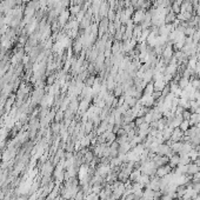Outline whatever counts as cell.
Here are the masks:
<instances>
[{"label":"cell","mask_w":200,"mask_h":200,"mask_svg":"<svg viewBox=\"0 0 200 200\" xmlns=\"http://www.w3.org/2000/svg\"><path fill=\"white\" fill-rule=\"evenodd\" d=\"M70 18H71V13L68 10H65V11H62L60 14H59L58 19H57V21H58L59 26H61V27H64L66 24L70 21Z\"/></svg>","instance_id":"obj_1"},{"label":"cell","mask_w":200,"mask_h":200,"mask_svg":"<svg viewBox=\"0 0 200 200\" xmlns=\"http://www.w3.org/2000/svg\"><path fill=\"white\" fill-rule=\"evenodd\" d=\"M172 171H173V168L167 164V165H165V166L158 167V168H157V172H155V176H159V178H163V176H167V174H170V173H172Z\"/></svg>","instance_id":"obj_2"},{"label":"cell","mask_w":200,"mask_h":200,"mask_svg":"<svg viewBox=\"0 0 200 200\" xmlns=\"http://www.w3.org/2000/svg\"><path fill=\"white\" fill-rule=\"evenodd\" d=\"M145 13H146V11H144V10H137V11H134L132 18H131L133 24H134V25H139V24L144 20Z\"/></svg>","instance_id":"obj_3"},{"label":"cell","mask_w":200,"mask_h":200,"mask_svg":"<svg viewBox=\"0 0 200 200\" xmlns=\"http://www.w3.org/2000/svg\"><path fill=\"white\" fill-rule=\"evenodd\" d=\"M138 129V135H140L141 138H146L147 135H148V133H150V129H151V126H150V124H147V122H144L142 125H140L139 127H137Z\"/></svg>","instance_id":"obj_4"},{"label":"cell","mask_w":200,"mask_h":200,"mask_svg":"<svg viewBox=\"0 0 200 200\" xmlns=\"http://www.w3.org/2000/svg\"><path fill=\"white\" fill-rule=\"evenodd\" d=\"M139 103H140L142 106H145V107L151 108L152 106H154L155 100L153 99L152 95H142V97H141V99L139 100Z\"/></svg>","instance_id":"obj_5"},{"label":"cell","mask_w":200,"mask_h":200,"mask_svg":"<svg viewBox=\"0 0 200 200\" xmlns=\"http://www.w3.org/2000/svg\"><path fill=\"white\" fill-rule=\"evenodd\" d=\"M183 137H184V132L179 129V127H176V129H173V132H172V135H171V139H170V140L172 141V142L181 141Z\"/></svg>","instance_id":"obj_6"},{"label":"cell","mask_w":200,"mask_h":200,"mask_svg":"<svg viewBox=\"0 0 200 200\" xmlns=\"http://www.w3.org/2000/svg\"><path fill=\"white\" fill-rule=\"evenodd\" d=\"M90 107H91V101L87 100V99H81L80 103H79V108L78 110H79V112L81 114H85Z\"/></svg>","instance_id":"obj_7"},{"label":"cell","mask_w":200,"mask_h":200,"mask_svg":"<svg viewBox=\"0 0 200 200\" xmlns=\"http://www.w3.org/2000/svg\"><path fill=\"white\" fill-rule=\"evenodd\" d=\"M171 151V147L164 142V144H160L159 146H158V151H157V154H159V155H167V153Z\"/></svg>","instance_id":"obj_8"},{"label":"cell","mask_w":200,"mask_h":200,"mask_svg":"<svg viewBox=\"0 0 200 200\" xmlns=\"http://www.w3.org/2000/svg\"><path fill=\"white\" fill-rule=\"evenodd\" d=\"M199 171H200L199 166H197L194 163H189L187 165V176H194Z\"/></svg>","instance_id":"obj_9"},{"label":"cell","mask_w":200,"mask_h":200,"mask_svg":"<svg viewBox=\"0 0 200 200\" xmlns=\"http://www.w3.org/2000/svg\"><path fill=\"white\" fill-rule=\"evenodd\" d=\"M140 176H141L140 170H133L132 173L129 174V181H131V183H138Z\"/></svg>","instance_id":"obj_10"},{"label":"cell","mask_w":200,"mask_h":200,"mask_svg":"<svg viewBox=\"0 0 200 200\" xmlns=\"http://www.w3.org/2000/svg\"><path fill=\"white\" fill-rule=\"evenodd\" d=\"M183 145H184L183 141H176V142H172V145L170 147H171V150L174 153L179 154V153L181 152V150H183Z\"/></svg>","instance_id":"obj_11"},{"label":"cell","mask_w":200,"mask_h":200,"mask_svg":"<svg viewBox=\"0 0 200 200\" xmlns=\"http://www.w3.org/2000/svg\"><path fill=\"white\" fill-rule=\"evenodd\" d=\"M176 20V14L174 12L170 11L165 15V24H173Z\"/></svg>","instance_id":"obj_12"},{"label":"cell","mask_w":200,"mask_h":200,"mask_svg":"<svg viewBox=\"0 0 200 200\" xmlns=\"http://www.w3.org/2000/svg\"><path fill=\"white\" fill-rule=\"evenodd\" d=\"M179 159H180V157H179V154H174L173 157H171L170 158V160H168V165L172 167V168H176V166L179 165Z\"/></svg>","instance_id":"obj_13"},{"label":"cell","mask_w":200,"mask_h":200,"mask_svg":"<svg viewBox=\"0 0 200 200\" xmlns=\"http://www.w3.org/2000/svg\"><path fill=\"white\" fill-rule=\"evenodd\" d=\"M153 92H154V84H153V81L148 82V84L145 86L142 93H144V95H152Z\"/></svg>","instance_id":"obj_14"},{"label":"cell","mask_w":200,"mask_h":200,"mask_svg":"<svg viewBox=\"0 0 200 200\" xmlns=\"http://www.w3.org/2000/svg\"><path fill=\"white\" fill-rule=\"evenodd\" d=\"M188 85H189V79L188 78H185V77H180V79L178 80V86L181 88V90H184V88H186Z\"/></svg>","instance_id":"obj_15"},{"label":"cell","mask_w":200,"mask_h":200,"mask_svg":"<svg viewBox=\"0 0 200 200\" xmlns=\"http://www.w3.org/2000/svg\"><path fill=\"white\" fill-rule=\"evenodd\" d=\"M68 11H70V13L73 15V17H75L79 12L81 11V6H80V5H75V4H74V5H71V7L68 8Z\"/></svg>","instance_id":"obj_16"},{"label":"cell","mask_w":200,"mask_h":200,"mask_svg":"<svg viewBox=\"0 0 200 200\" xmlns=\"http://www.w3.org/2000/svg\"><path fill=\"white\" fill-rule=\"evenodd\" d=\"M64 114H65V111H62V110L59 108V111L56 112V116H54L56 122H61V120H62V118H64Z\"/></svg>","instance_id":"obj_17"},{"label":"cell","mask_w":200,"mask_h":200,"mask_svg":"<svg viewBox=\"0 0 200 200\" xmlns=\"http://www.w3.org/2000/svg\"><path fill=\"white\" fill-rule=\"evenodd\" d=\"M191 126H189V121L188 120H183L181 121V124H180V126H179V129H181L183 132H185V131H187Z\"/></svg>","instance_id":"obj_18"},{"label":"cell","mask_w":200,"mask_h":200,"mask_svg":"<svg viewBox=\"0 0 200 200\" xmlns=\"http://www.w3.org/2000/svg\"><path fill=\"white\" fill-rule=\"evenodd\" d=\"M171 11L174 12L176 14H179L180 13V4H178V2H173L172 4V6H171Z\"/></svg>","instance_id":"obj_19"},{"label":"cell","mask_w":200,"mask_h":200,"mask_svg":"<svg viewBox=\"0 0 200 200\" xmlns=\"http://www.w3.org/2000/svg\"><path fill=\"white\" fill-rule=\"evenodd\" d=\"M144 122H145V117H137L134 119V124H135L137 127H139Z\"/></svg>","instance_id":"obj_20"},{"label":"cell","mask_w":200,"mask_h":200,"mask_svg":"<svg viewBox=\"0 0 200 200\" xmlns=\"http://www.w3.org/2000/svg\"><path fill=\"white\" fill-rule=\"evenodd\" d=\"M191 116H192V113L189 112V110H185V111L183 112V119H184V120H189V119H191Z\"/></svg>","instance_id":"obj_21"},{"label":"cell","mask_w":200,"mask_h":200,"mask_svg":"<svg viewBox=\"0 0 200 200\" xmlns=\"http://www.w3.org/2000/svg\"><path fill=\"white\" fill-rule=\"evenodd\" d=\"M30 200H37V194H34V195H32V197L30 198Z\"/></svg>","instance_id":"obj_22"},{"label":"cell","mask_w":200,"mask_h":200,"mask_svg":"<svg viewBox=\"0 0 200 200\" xmlns=\"http://www.w3.org/2000/svg\"><path fill=\"white\" fill-rule=\"evenodd\" d=\"M187 200H194V199H192V198H191V199H187Z\"/></svg>","instance_id":"obj_23"}]
</instances>
